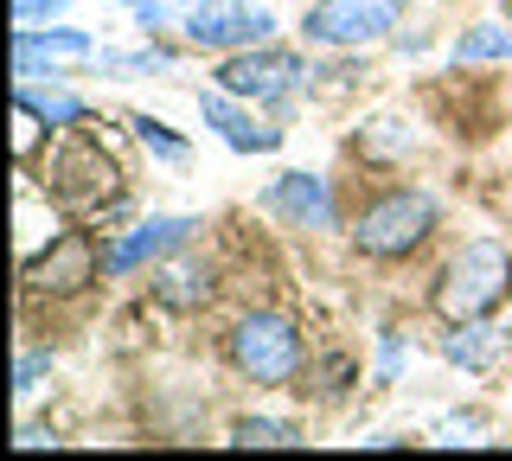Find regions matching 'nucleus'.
<instances>
[{"mask_svg":"<svg viewBox=\"0 0 512 461\" xmlns=\"http://www.w3.org/2000/svg\"><path fill=\"white\" fill-rule=\"evenodd\" d=\"M506 289H512V257L500 244H468L436 282V314L448 327L480 321V314H493L506 301Z\"/></svg>","mask_w":512,"mask_h":461,"instance_id":"nucleus-1","label":"nucleus"},{"mask_svg":"<svg viewBox=\"0 0 512 461\" xmlns=\"http://www.w3.org/2000/svg\"><path fill=\"white\" fill-rule=\"evenodd\" d=\"M429 231H436V199H429V193H410V186L372 199L359 212V225H352V237H359L365 257H410Z\"/></svg>","mask_w":512,"mask_h":461,"instance_id":"nucleus-2","label":"nucleus"},{"mask_svg":"<svg viewBox=\"0 0 512 461\" xmlns=\"http://www.w3.org/2000/svg\"><path fill=\"white\" fill-rule=\"evenodd\" d=\"M231 365L250 385H288L301 372V333L282 314H250L231 327Z\"/></svg>","mask_w":512,"mask_h":461,"instance_id":"nucleus-3","label":"nucleus"},{"mask_svg":"<svg viewBox=\"0 0 512 461\" xmlns=\"http://www.w3.org/2000/svg\"><path fill=\"white\" fill-rule=\"evenodd\" d=\"M397 26V0H314L301 33L314 45H378Z\"/></svg>","mask_w":512,"mask_h":461,"instance_id":"nucleus-4","label":"nucleus"},{"mask_svg":"<svg viewBox=\"0 0 512 461\" xmlns=\"http://www.w3.org/2000/svg\"><path fill=\"white\" fill-rule=\"evenodd\" d=\"M269 33H276V20L263 7H237V0H199L186 13V45H199V52H250Z\"/></svg>","mask_w":512,"mask_h":461,"instance_id":"nucleus-5","label":"nucleus"},{"mask_svg":"<svg viewBox=\"0 0 512 461\" xmlns=\"http://www.w3.org/2000/svg\"><path fill=\"white\" fill-rule=\"evenodd\" d=\"M308 77V65H301L295 52H231L218 65V90H231V97H256V103H276L288 97V90Z\"/></svg>","mask_w":512,"mask_h":461,"instance_id":"nucleus-6","label":"nucleus"},{"mask_svg":"<svg viewBox=\"0 0 512 461\" xmlns=\"http://www.w3.org/2000/svg\"><path fill=\"white\" fill-rule=\"evenodd\" d=\"M84 282H96V244L84 231L52 237V244L26 263V289L32 295H77Z\"/></svg>","mask_w":512,"mask_h":461,"instance_id":"nucleus-7","label":"nucleus"},{"mask_svg":"<svg viewBox=\"0 0 512 461\" xmlns=\"http://www.w3.org/2000/svg\"><path fill=\"white\" fill-rule=\"evenodd\" d=\"M192 231H199L192 218H154V225H141L135 237H122L103 257V269L109 276H128V269H141V263H160V257H173V250H186Z\"/></svg>","mask_w":512,"mask_h":461,"instance_id":"nucleus-8","label":"nucleus"},{"mask_svg":"<svg viewBox=\"0 0 512 461\" xmlns=\"http://www.w3.org/2000/svg\"><path fill=\"white\" fill-rule=\"evenodd\" d=\"M269 212H282L295 231H327L333 225L327 180H320V173H282V180L269 186Z\"/></svg>","mask_w":512,"mask_h":461,"instance_id":"nucleus-9","label":"nucleus"},{"mask_svg":"<svg viewBox=\"0 0 512 461\" xmlns=\"http://www.w3.org/2000/svg\"><path fill=\"white\" fill-rule=\"evenodd\" d=\"M199 116L212 122V129H218L224 141H231L237 154H269V148L282 141L276 129H256V122L244 116V109H237V97H231V90H205V97H199Z\"/></svg>","mask_w":512,"mask_h":461,"instance_id":"nucleus-10","label":"nucleus"},{"mask_svg":"<svg viewBox=\"0 0 512 461\" xmlns=\"http://www.w3.org/2000/svg\"><path fill=\"white\" fill-rule=\"evenodd\" d=\"M96 45L84 33H39V26H20L13 33V71H20V84L26 77H39V58H90Z\"/></svg>","mask_w":512,"mask_h":461,"instance_id":"nucleus-11","label":"nucleus"},{"mask_svg":"<svg viewBox=\"0 0 512 461\" xmlns=\"http://www.w3.org/2000/svg\"><path fill=\"white\" fill-rule=\"evenodd\" d=\"M500 333H493V327H480V321H461L455 333H448V346H442V353L448 359H455V365H474V372H480V365H493V353H500Z\"/></svg>","mask_w":512,"mask_h":461,"instance_id":"nucleus-12","label":"nucleus"},{"mask_svg":"<svg viewBox=\"0 0 512 461\" xmlns=\"http://www.w3.org/2000/svg\"><path fill=\"white\" fill-rule=\"evenodd\" d=\"M231 442H237V449H295L301 429L295 423H276V417H237L231 423Z\"/></svg>","mask_w":512,"mask_h":461,"instance_id":"nucleus-13","label":"nucleus"},{"mask_svg":"<svg viewBox=\"0 0 512 461\" xmlns=\"http://www.w3.org/2000/svg\"><path fill=\"white\" fill-rule=\"evenodd\" d=\"M487 58H512V26H468L455 39V65H487Z\"/></svg>","mask_w":512,"mask_h":461,"instance_id":"nucleus-14","label":"nucleus"},{"mask_svg":"<svg viewBox=\"0 0 512 461\" xmlns=\"http://www.w3.org/2000/svg\"><path fill=\"white\" fill-rule=\"evenodd\" d=\"M154 295L167 301V308H192V301L212 295V276H205V269H160V276H154Z\"/></svg>","mask_w":512,"mask_h":461,"instance_id":"nucleus-15","label":"nucleus"},{"mask_svg":"<svg viewBox=\"0 0 512 461\" xmlns=\"http://www.w3.org/2000/svg\"><path fill=\"white\" fill-rule=\"evenodd\" d=\"M20 97L39 109V116L52 122V129H77V122H84V103H77V97H39L32 84H20Z\"/></svg>","mask_w":512,"mask_h":461,"instance_id":"nucleus-16","label":"nucleus"},{"mask_svg":"<svg viewBox=\"0 0 512 461\" xmlns=\"http://www.w3.org/2000/svg\"><path fill=\"white\" fill-rule=\"evenodd\" d=\"M128 129H135L141 141H148V148L160 154V161H186V141H180V135H167V122H154V116H135Z\"/></svg>","mask_w":512,"mask_h":461,"instance_id":"nucleus-17","label":"nucleus"},{"mask_svg":"<svg viewBox=\"0 0 512 461\" xmlns=\"http://www.w3.org/2000/svg\"><path fill=\"white\" fill-rule=\"evenodd\" d=\"M96 65L103 71H160V65H173L167 52H96Z\"/></svg>","mask_w":512,"mask_h":461,"instance_id":"nucleus-18","label":"nucleus"},{"mask_svg":"<svg viewBox=\"0 0 512 461\" xmlns=\"http://www.w3.org/2000/svg\"><path fill=\"white\" fill-rule=\"evenodd\" d=\"M397 148H410V135H404V122H372V135H365V154H397Z\"/></svg>","mask_w":512,"mask_h":461,"instance_id":"nucleus-19","label":"nucleus"},{"mask_svg":"<svg viewBox=\"0 0 512 461\" xmlns=\"http://www.w3.org/2000/svg\"><path fill=\"white\" fill-rule=\"evenodd\" d=\"M45 372H52V353H26L20 365H13V391H32Z\"/></svg>","mask_w":512,"mask_h":461,"instance_id":"nucleus-20","label":"nucleus"},{"mask_svg":"<svg viewBox=\"0 0 512 461\" xmlns=\"http://www.w3.org/2000/svg\"><path fill=\"white\" fill-rule=\"evenodd\" d=\"M71 0H13V20L32 26V20H45V13H64Z\"/></svg>","mask_w":512,"mask_h":461,"instance_id":"nucleus-21","label":"nucleus"},{"mask_svg":"<svg viewBox=\"0 0 512 461\" xmlns=\"http://www.w3.org/2000/svg\"><path fill=\"white\" fill-rule=\"evenodd\" d=\"M128 13H135L141 26H160V20H167V7H160V0H128Z\"/></svg>","mask_w":512,"mask_h":461,"instance_id":"nucleus-22","label":"nucleus"},{"mask_svg":"<svg viewBox=\"0 0 512 461\" xmlns=\"http://www.w3.org/2000/svg\"><path fill=\"white\" fill-rule=\"evenodd\" d=\"M506 13H512V0H506Z\"/></svg>","mask_w":512,"mask_h":461,"instance_id":"nucleus-23","label":"nucleus"}]
</instances>
